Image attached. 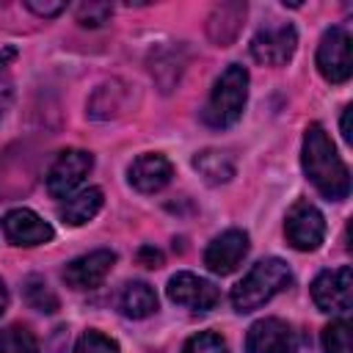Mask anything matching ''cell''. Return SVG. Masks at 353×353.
Returning a JSON list of instances; mask_svg holds the SVG:
<instances>
[{"instance_id":"27","label":"cell","mask_w":353,"mask_h":353,"mask_svg":"<svg viewBox=\"0 0 353 353\" xmlns=\"http://www.w3.org/2000/svg\"><path fill=\"white\" fill-rule=\"evenodd\" d=\"M350 113H353V108L347 105V108L342 110V138H345L347 143H353V132H350Z\"/></svg>"},{"instance_id":"15","label":"cell","mask_w":353,"mask_h":353,"mask_svg":"<svg viewBox=\"0 0 353 353\" xmlns=\"http://www.w3.org/2000/svg\"><path fill=\"white\" fill-rule=\"evenodd\" d=\"M245 11H248L245 3H221V6H215L212 14L207 17V36L212 39V44L229 47L243 30Z\"/></svg>"},{"instance_id":"20","label":"cell","mask_w":353,"mask_h":353,"mask_svg":"<svg viewBox=\"0 0 353 353\" xmlns=\"http://www.w3.org/2000/svg\"><path fill=\"white\" fill-rule=\"evenodd\" d=\"M0 353H39V342L28 325H8L0 334Z\"/></svg>"},{"instance_id":"4","label":"cell","mask_w":353,"mask_h":353,"mask_svg":"<svg viewBox=\"0 0 353 353\" xmlns=\"http://www.w3.org/2000/svg\"><path fill=\"white\" fill-rule=\"evenodd\" d=\"M317 69L328 83H345L353 74V44L345 28H331L323 33L317 47Z\"/></svg>"},{"instance_id":"28","label":"cell","mask_w":353,"mask_h":353,"mask_svg":"<svg viewBox=\"0 0 353 353\" xmlns=\"http://www.w3.org/2000/svg\"><path fill=\"white\" fill-rule=\"evenodd\" d=\"M6 303H8V292H6V284L0 281V314L6 312Z\"/></svg>"},{"instance_id":"8","label":"cell","mask_w":353,"mask_h":353,"mask_svg":"<svg viewBox=\"0 0 353 353\" xmlns=\"http://www.w3.org/2000/svg\"><path fill=\"white\" fill-rule=\"evenodd\" d=\"M298 47V33L292 25H268L251 39V55L262 66H284Z\"/></svg>"},{"instance_id":"13","label":"cell","mask_w":353,"mask_h":353,"mask_svg":"<svg viewBox=\"0 0 353 353\" xmlns=\"http://www.w3.org/2000/svg\"><path fill=\"white\" fill-rule=\"evenodd\" d=\"M3 232H6V237H8L11 245H25V248L50 243L52 234H55L52 226L41 215H36L33 210H28V207H17V210L6 212Z\"/></svg>"},{"instance_id":"16","label":"cell","mask_w":353,"mask_h":353,"mask_svg":"<svg viewBox=\"0 0 353 353\" xmlns=\"http://www.w3.org/2000/svg\"><path fill=\"white\" fill-rule=\"evenodd\" d=\"M102 210V190L99 188H85L80 193H72L61 207H58V215L63 223L69 226H83L88 223L97 212Z\"/></svg>"},{"instance_id":"7","label":"cell","mask_w":353,"mask_h":353,"mask_svg":"<svg viewBox=\"0 0 353 353\" xmlns=\"http://www.w3.org/2000/svg\"><path fill=\"white\" fill-rule=\"evenodd\" d=\"M312 301L320 312L328 314H345L353 303V273L347 265L323 270L312 281Z\"/></svg>"},{"instance_id":"6","label":"cell","mask_w":353,"mask_h":353,"mask_svg":"<svg viewBox=\"0 0 353 353\" xmlns=\"http://www.w3.org/2000/svg\"><path fill=\"white\" fill-rule=\"evenodd\" d=\"M284 234H287V243L292 248H298V251H314L325 240V218H323V212L312 201L301 199L287 212Z\"/></svg>"},{"instance_id":"18","label":"cell","mask_w":353,"mask_h":353,"mask_svg":"<svg viewBox=\"0 0 353 353\" xmlns=\"http://www.w3.org/2000/svg\"><path fill=\"white\" fill-rule=\"evenodd\" d=\"M193 168L204 176V182L221 185V182H229L234 176V157L229 152H221V149H204L193 157Z\"/></svg>"},{"instance_id":"11","label":"cell","mask_w":353,"mask_h":353,"mask_svg":"<svg viewBox=\"0 0 353 353\" xmlns=\"http://www.w3.org/2000/svg\"><path fill=\"white\" fill-rule=\"evenodd\" d=\"M168 298L176 306H185L193 312H210L221 301V292L207 279H199L193 273H176L168 279Z\"/></svg>"},{"instance_id":"1","label":"cell","mask_w":353,"mask_h":353,"mask_svg":"<svg viewBox=\"0 0 353 353\" xmlns=\"http://www.w3.org/2000/svg\"><path fill=\"white\" fill-rule=\"evenodd\" d=\"M303 171L328 201H342L350 193V171L334 149V141L320 124H309L303 135Z\"/></svg>"},{"instance_id":"23","label":"cell","mask_w":353,"mask_h":353,"mask_svg":"<svg viewBox=\"0 0 353 353\" xmlns=\"http://www.w3.org/2000/svg\"><path fill=\"white\" fill-rule=\"evenodd\" d=\"M110 14H113L110 3H97V0L80 3L77 11H74V17H77V22L83 28H99V25H105L110 19Z\"/></svg>"},{"instance_id":"19","label":"cell","mask_w":353,"mask_h":353,"mask_svg":"<svg viewBox=\"0 0 353 353\" xmlns=\"http://www.w3.org/2000/svg\"><path fill=\"white\" fill-rule=\"evenodd\" d=\"M25 301L36 312H44V314L58 312V295L50 290V284L41 276H28L25 279Z\"/></svg>"},{"instance_id":"5","label":"cell","mask_w":353,"mask_h":353,"mask_svg":"<svg viewBox=\"0 0 353 353\" xmlns=\"http://www.w3.org/2000/svg\"><path fill=\"white\" fill-rule=\"evenodd\" d=\"M94 168V157L91 152L83 149H63L55 163L47 171V193L52 199H69L80 182L88 176V171Z\"/></svg>"},{"instance_id":"3","label":"cell","mask_w":353,"mask_h":353,"mask_svg":"<svg viewBox=\"0 0 353 353\" xmlns=\"http://www.w3.org/2000/svg\"><path fill=\"white\" fill-rule=\"evenodd\" d=\"M245 99H248V72L240 63H229L221 72V77L215 80L210 99L201 110L204 124H210L215 130L232 127L243 116Z\"/></svg>"},{"instance_id":"12","label":"cell","mask_w":353,"mask_h":353,"mask_svg":"<svg viewBox=\"0 0 353 353\" xmlns=\"http://www.w3.org/2000/svg\"><path fill=\"white\" fill-rule=\"evenodd\" d=\"M245 254H248V234L243 229H226L207 245L204 265L218 276H229L240 268Z\"/></svg>"},{"instance_id":"17","label":"cell","mask_w":353,"mask_h":353,"mask_svg":"<svg viewBox=\"0 0 353 353\" xmlns=\"http://www.w3.org/2000/svg\"><path fill=\"white\" fill-rule=\"evenodd\" d=\"M119 309L130 320H143L157 312V295L146 281H130L119 292Z\"/></svg>"},{"instance_id":"2","label":"cell","mask_w":353,"mask_h":353,"mask_svg":"<svg viewBox=\"0 0 353 353\" xmlns=\"http://www.w3.org/2000/svg\"><path fill=\"white\" fill-rule=\"evenodd\" d=\"M290 281H292V273H290V268H287L284 259H279V256L259 259L243 276V281L234 284V290H232V306L237 312H254L262 303H268L273 295H279L281 290H287Z\"/></svg>"},{"instance_id":"26","label":"cell","mask_w":353,"mask_h":353,"mask_svg":"<svg viewBox=\"0 0 353 353\" xmlns=\"http://www.w3.org/2000/svg\"><path fill=\"white\" fill-rule=\"evenodd\" d=\"M138 262H141L143 268H160V265H163V251H157L154 245H143V248L138 251Z\"/></svg>"},{"instance_id":"14","label":"cell","mask_w":353,"mask_h":353,"mask_svg":"<svg viewBox=\"0 0 353 353\" xmlns=\"http://www.w3.org/2000/svg\"><path fill=\"white\" fill-rule=\"evenodd\" d=\"M130 185L141 193H157L163 190L171 176H174V165L168 157L163 154H154V152H146V154H138L130 165Z\"/></svg>"},{"instance_id":"9","label":"cell","mask_w":353,"mask_h":353,"mask_svg":"<svg viewBox=\"0 0 353 353\" xmlns=\"http://www.w3.org/2000/svg\"><path fill=\"white\" fill-rule=\"evenodd\" d=\"M245 353H298L295 331L279 317L256 320L248 328Z\"/></svg>"},{"instance_id":"10","label":"cell","mask_w":353,"mask_h":353,"mask_svg":"<svg viewBox=\"0 0 353 353\" xmlns=\"http://www.w3.org/2000/svg\"><path fill=\"white\" fill-rule=\"evenodd\" d=\"M113 265H116V254L110 248H97V251H88V254L72 259L63 268V281L72 290H94L105 281V276L113 270Z\"/></svg>"},{"instance_id":"22","label":"cell","mask_w":353,"mask_h":353,"mask_svg":"<svg viewBox=\"0 0 353 353\" xmlns=\"http://www.w3.org/2000/svg\"><path fill=\"white\" fill-rule=\"evenodd\" d=\"M182 353H229V345L215 331H199L196 336H190L185 342Z\"/></svg>"},{"instance_id":"24","label":"cell","mask_w":353,"mask_h":353,"mask_svg":"<svg viewBox=\"0 0 353 353\" xmlns=\"http://www.w3.org/2000/svg\"><path fill=\"white\" fill-rule=\"evenodd\" d=\"M72 353H119V345H116V339H110L99 331H85L77 339Z\"/></svg>"},{"instance_id":"21","label":"cell","mask_w":353,"mask_h":353,"mask_svg":"<svg viewBox=\"0 0 353 353\" xmlns=\"http://www.w3.org/2000/svg\"><path fill=\"white\" fill-rule=\"evenodd\" d=\"M323 350L325 353H350V323L345 317L331 320L323 328Z\"/></svg>"},{"instance_id":"25","label":"cell","mask_w":353,"mask_h":353,"mask_svg":"<svg viewBox=\"0 0 353 353\" xmlns=\"http://www.w3.org/2000/svg\"><path fill=\"white\" fill-rule=\"evenodd\" d=\"M25 6H28L33 14H39V17H58V14L66 8L63 0H28Z\"/></svg>"}]
</instances>
